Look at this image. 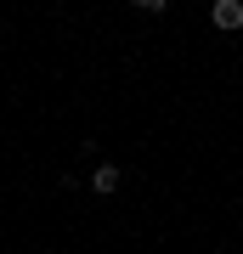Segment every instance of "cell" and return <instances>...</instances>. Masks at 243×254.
Here are the masks:
<instances>
[{"label":"cell","instance_id":"cell-3","mask_svg":"<svg viewBox=\"0 0 243 254\" xmlns=\"http://www.w3.org/2000/svg\"><path fill=\"white\" fill-rule=\"evenodd\" d=\"M130 6H142V11H164L170 0H130Z\"/></svg>","mask_w":243,"mask_h":254},{"label":"cell","instance_id":"cell-2","mask_svg":"<svg viewBox=\"0 0 243 254\" xmlns=\"http://www.w3.org/2000/svg\"><path fill=\"white\" fill-rule=\"evenodd\" d=\"M119 181H125V170H119V164H96V170H90V192H102V198L119 192Z\"/></svg>","mask_w":243,"mask_h":254},{"label":"cell","instance_id":"cell-1","mask_svg":"<svg viewBox=\"0 0 243 254\" xmlns=\"http://www.w3.org/2000/svg\"><path fill=\"white\" fill-rule=\"evenodd\" d=\"M209 23H215L221 34H238L243 28V0H215V6H209Z\"/></svg>","mask_w":243,"mask_h":254}]
</instances>
